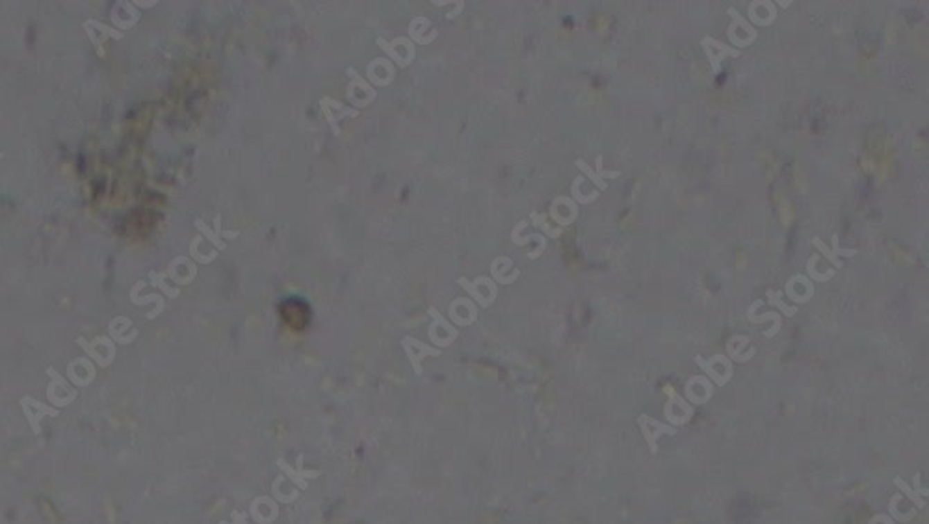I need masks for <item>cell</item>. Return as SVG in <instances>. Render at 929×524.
I'll return each mask as SVG.
<instances>
[{
	"label": "cell",
	"mask_w": 929,
	"mask_h": 524,
	"mask_svg": "<svg viewBox=\"0 0 929 524\" xmlns=\"http://www.w3.org/2000/svg\"><path fill=\"white\" fill-rule=\"evenodd\" d=\"M813 244L816 245L819 251H822V255H824L827 261L833 262V266H835L836 270L842 268V261H840L838 256L857 255V250H840V247H838V234H836V233L833 234V250H829V247H827V245H825L819 238H813Z\"/></svg>",
	"instance_id": "5"
},
{
	"label": "cell",
	"mask_w": 929,
	"mask_h": 524,
	"mask_svg": "<svg viewBox=\"0 0 929 524\" xmlns=\"http://www.w3.org/2000/svg\"><path fill=\"white\" fill-rule=\"evenodd\" d=\"M695 363L703 368L704 374L714 381L718 387H725L732 378L731 361L725 356H714L710 361L703 359L701 356H695Z\"/></svg>",
	"instance_id": "2"
},
{
	"label": "cell",
	"mask_w": 929,
	"mask_h": 524,
	"mask_svg": "<svg viewBox=\"0 0 929 524\" xmlns=\"http://www.w3.org/2000/svg\"><path fill=\"white\" fill-rule=\"evenodd\" d=\"M28 403L35 409V413H32V411H26V409H24V413H26V417H28V422H30V426H32V430H34L35 435H40V431H41L40 430V420L43 419L45 414L56 417V414H58V411H56V409L46 408V405H41V403H37L35 400H32V398H28Z\"/></svg>",
	"instance_id": "6"
},
{
	"label": "cell",
	"mask_w": 929,
	"mask_h": 524,
	"mask_svg": "<svg viewBox=\"0 0 929 524\" xmlns=\"http://www.w3.org/2000/svg\"><path fill=\"white\" fill-rule=\"evenodd\" d=\"M576 168L582 169V171H584V173H586L593 182H595V186H597L598 190H606V188H608V182H604L602 177H600L597 171H593V169L589 168V166H587L584 160H576Z\"/></svg>",
	"instance_id": "7"
},
{
	"label": "cell",
	"mask_w": 929,
	"mask_h": 524,
	"mask_svg": "<svg viewBox=\"0 0 929 524\" xmlns=\"http://www.w3.org/2000/svg\"><path fill=\"white\" fill-rule=\"evenodd\" d=\"M816 262H818V255L813 256V259H810V261H808V264H807V272H808V275L813 277V279L827 281V279H831L833 275H835V272H833V270H829L827 274H818V272H816V268H814V266H816Z\"/></svg>",
	"instance_id": "10"
},
{
	"label": "cell",
	"mask_w": 929,
	"mask_h": 524,
	"mask_svg": "<svg viewBox=\"0 0 929 524\" xmlns=\"http://www.w3.org/2000/svg\"><path fill=\"white\" fill-rule=\"evenodd\" d=\"M868 524H894V518L889 517V515H883V513H879V515H876V517H871L870 523H868Z\"/></svg>",
	"instance_id": "12"
},
{
	"label": "cell",
	"mask_w": 929,
	"mask_h": 524,
	"mask_svg": "<svg viewBox=\"0 0 929 524\" xmlns=\"http://www.w3.org/2000/svg\"><path fill=\"white\" fill-rule=\"evenodd\" d=\"M900 500H901L900 493L892 496V500L889 502V512H890V515H892V518L900 521V523H907V521H911L912 517H911V515H903V513H900V509H898V502H900Z\"/></svg>",
	"instance_id": "9"
},
{
	"label": "cell",
	"mask_w": 929,
	"mask_h": 524,
	"mask_svg": "<svg viewBox=\"0 0 929 524\" xmlns=\"http://www.w3.org/2000/svg\"><path fill=\"white\" fill-rule=\"evenodd\" d=\"M597 173L602 177V179H617V177H621V171H604L602 169V157L597 158Z\"/></svg>",
	"instance_id": "11"
},
{
	"label": "cell",
	"mask_w": 929,
	"mask_h": 524,
	"mask_svg": "<svg viewBox=\"0 0 929 524\" xmlns=\"http://www.w3.org/2000/svg\"><path fill=\"white\" fill-rule=\"evenodd\" d=\"M767 299H770V303H772V305H775V307H779V309L783 311L786 316H794L797 313L796 307H788V305H786V303L781 299V292L767 290Z\"/></svg>",
	"instance_id": "8"
},
{
	"label": "cell",
	"mask_w": 929,
	"mask_h": 524,
	"mask_svg": "<svg viewBox=\"0 0 929 524\" xmlns=\"http://www.w3.org/2000/svg\"><path fill=\"white\" fill-rule=\"evenodd\" d=\"M639 430L643 435L645 443L649 446V452L652 455L658 454V439L662 435H677V428L669 424H662L660 420L650 419L649 414H639L638 417Z\"/></svg>",
	"instance_id": "1"
},
{
	"label": "cell",
	"mask_w": 929,
	"mask_h": 524,
	"mask_svg": "<svg viewBox=\"0 0 929 524\" xmlns=\"http://www.w3.org/2000/svg\"><path fill=\"white\" fill-rule=\"evenodd\" d=\"M920 478H922V476H920V472H917V474H914V489H911V487L907 485L905 480H903V478H900V476L894 478V484H896V487H898V489L903 493V495H907V498H909V500H911L912 504L918 507V509H926V507H928L926 496L929 495V491L922 489V482H920Z\"/></svg>",
	"instance_id": "4"
},
{
	"label": "cell",
	"mask_w": 929,
	"mask_h": 524,
	"mask_svg": "<svg viewBox=\"0 0 929 524\" xmlns=\"http://www.w3.org/2000/svg\"><path fill=\"white\" fill-rule=\"evenodd\" d=\"M663 392L668 394V403H666V408H663V414H666V419L669 420V426H677V411H680V417L688 422V420L693 417V405L688 403L684 398L680 396L679 392L671 387V385H666L663 387Z\"/></svg>",
	"instance_id": "3"
}]
</instances>
